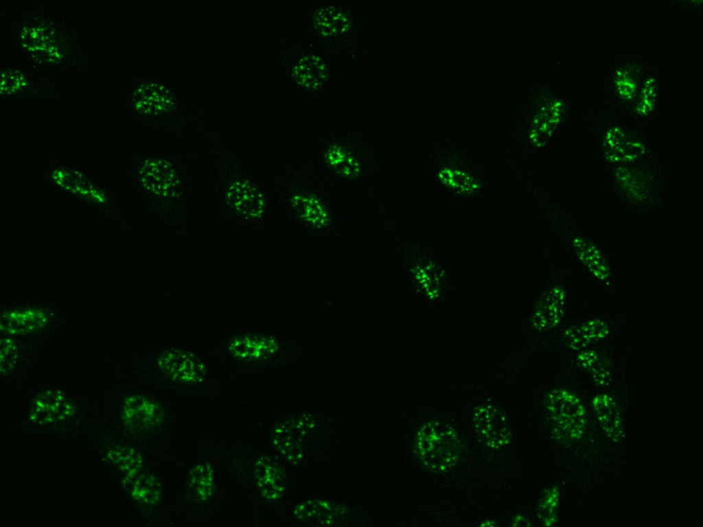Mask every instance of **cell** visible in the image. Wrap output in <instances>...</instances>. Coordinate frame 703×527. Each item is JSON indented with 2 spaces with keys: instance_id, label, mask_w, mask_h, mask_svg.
I'll return each instance as SVG.
<instances>
[{
  "instance_id": "cell-1",
  "label": "cell",
  "mask_w": 703,
  "mask_h": 527,
  "mask_svg": "<svg viewBox=\"0 0 703 527\" xmlns=\"http://www.w3.org/2000/svg\"><path fill=\"white\" fill-rule=\"evenodd\" d=\"M592 407L606 434L614 441L621 439L622 424L614 400L606 394H599L592 400Z\"/></svg>"
},
{
  "instance_id": "cell-2",
  "label": "cell",
  "mask_w": 703,
  "mask_h": 527,
  "mask_svg": "<svg viewBox=\"0 0 703 527\" xmlns=\"http://www.w3.org/2000/svg\"><path fill=\"white\" fill-rule=\"evenodd\" d=\"M266 340L261 336H249L233 344V353H237L240 358H257L264 357L266 349Z\"/></svg>"
},
{
  "instance_id": "cell-3",
  "label": "cell",
  "mask_w": 703,
  "mask_h": 527,
  "mask_svg": "<svg viewBox=\"0 0 703 527\" xmlns=\"http://www.w3.org/2000/svg\"><path fill=\"white\" fill-rule=\"evenodd\" d=\"M582 247L576 246L577 253L580 255L581 259L587 265L592 273L600 277L601 275L606 276V267L603 257L600 253L593 245L584 239L579 241Z\"/></svg>"
},
{
  "instance_id": "cell-4",
  "label": "cell",
  "mask_w": 703,
  "mask_h": 527,
  "mask_svg": "<svg viewBox=\"0 0 703 527\" xmlns=\"http://www.w3.org/2000/svg\"><path fill=\"white\" fill-rule=\"evenodd\" d=\"M616 84L618 89H619V93L623 97V95L625 96L626 90L625 99L631 97H632V95L634 93L636 82L630 74L622 73L621 77L618 78Z\"/></svg>"
}]
</instances>
